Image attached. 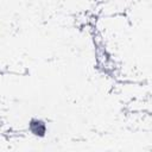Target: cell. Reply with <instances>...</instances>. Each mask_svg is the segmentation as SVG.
Segmentation results:
<instances>
[{
	"label": "cell",
	"mask_w": 152,
	"mask_h": 152,
	"mask_svg": "<svg viewBox=\"0 0 152 152\" xmlns=\"http://www.w3.org/2000/svg\"><path fill=\"white\" fill-rule=\"evenodd\" d=\"M30 129H31V132H32L34 135L43 137V135L45 134L46 127H45V125H44L43 121L33 119V120H31V122H30Z\"/></svg>",
	"instance_id": "obj_1"
}]
</instances>
